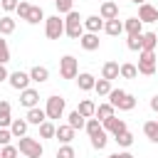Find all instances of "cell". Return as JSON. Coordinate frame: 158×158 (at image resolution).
<instances>
[{
    "label": "cell",
    "instance_id": "1",
    "mask_svg": "<svg viewBox=\"0 0 158 158\" xmlns=\"http://www.w3.org/2000/svg\"><path fill=\"white\" fill-rule=\"evenodd\" d=\"M109 104H111L114 109L131 111V109H136V96L128 94V91H123V89H111V91H109Z\"/></svg>",
    "mask_w": 158,
    "mask_h": 158
},
{
    "label": "cell",
    "instance_id": "2",
    "mask_svg": "<svg viewBox=\"0 0 158 158\" xmlns=\"http://www.w3.org/2000/svg\"><path fill=\"white\" fill-rule=\"evenodd\" d=\"M64 35L72 37V40H79V37L84 35V20L79 17L77 10L67 12V17H64Z\"/></svg>",
    "mask_w": 158,
    "mask_h": 158
},
{
    "label": "cell",
    "instance_id": "3",
    "mask_svg": "<svg viewBox=\"0 0 158 158\" xmlns=\"http://www.w3.org/2000/svg\"><path fill=\"white\" fill-rule=\"evenodd\" d=\"M156 67H158V62H156V49H141V57H138V74L151 77V74H156Z\"/></svg>",
    "mask_w": 158,
    "mask_h": 158
},
{
    "label": "cell",
    "instance_id": "4",
    "mask_svg": "<svg viewBox=\"0 0 158 158\" xmlns=\"http://www.w3.org/2000/svg\"><path fill=\"white\" fill-rule=\"evenodd\" d=\"M17 148H20V153L27 156V158H42V153H44L42 143H40L37 138H30V136H22Z\"/></svg>",
    "mask_w": 158,
    "mask_h": 158
},
{
    "label": "cell",
    "instance_id": "5",
    "mask_svg": "<svg viewBox=\"0 0 158 158\" xmlns=\"http://www.w3.org/2000/svg\"><path fill=\"white\" fill-rule=\"evenodd\" d=\"M44 35H47L49 40H59V37L64 35V20H62L59 15L47 17V20H44Z\"/></svg>",
    "mask_w": 158,
    "mask_h": 158
},
{
    "label": "cell",
    "instance_id": "6",
    "mask_svg": "<svg viewBox=\"0 0 158 158\" xmlns=\"http://www.w3.org/2000/svg\"><path fill=\"white\" fill-rule=\"evenodd\" d=\"M59 74H62V79H77L79 64H77V59H74L72 54H64V57L59 59Z\"/></svg>",
    "mask_w": 158,
    "mask_h": 158
},
{
    "label": "cell",
    "instance_id": "7",
    "mask_svg": "<svg viewBox=\"0 0 158 158\" xmlns=\"http://www.w3.org/2000/svg\"><path fill=\"white\" fill-rule=\"evenodd\" d=\"M44 111H47V118H62V114H64V99L62 96H49L47 99V106H44Z\"/></svg>",
    "mask_w": 158,
    "mask_h": 158
},
{
    "label": "cell",
    "instance_id": "8",
    "mask_svg": "<svg viewBox=\"0 0 158 158\" xmlns=\"http://www.w3.org/2000/svg\"><path fill=\"white\" fill-rule=\"evenodd\" d=\"M7 81H10V86H12V89L22 91V89H27V86H30V81H32V79H30V72H20V69H17V72H12V74H10V79H7Z\"/></svg>",
    "mask_w": 158,
    "mask_h": 158
},
{
    "label": "cell",
    "instance_id": "9",
    "mask_svg": "<svg viewBox=\"0 0 158 158\" xmlns=\"http://www.w3.org/2000/svg\"><path fill=\"white\" fill-rule=\"evenodd\" d=\"M101 126H104V131H111L114 136H118V133L128 131V128H126V121H123V118H116V114H114L111 118H104V121H101Z\"/></svg>",
    "mask_w": 158,
    "mask_h": 158
},
{
    "label": "cell",
    "instance_id": "10",
    "mask_svg": "<svg viewBox=\"0 0 158 158\" xmlns=\"http://www.w3.org/2000/svg\"><path fill=\"white\" fill-rule=\"evenodd\" d=\"M138 20H141V22H156V20H158V7L148 5V2L138 5Z\"/></svg>",
    "mask_w": 158,
    "mask_h": 158
},
{
    "label": "cell",
    "instance_id": "11",
    "mask_svg": "<svg viewBox=\"0 0 158 158\" xmlns=\"http://www.w3.org/2000/svg\"><path fill=\"white\" fill-rule=\"evenodd\" d=\"M37 101H40V91L37 89H22L20 91V104L22 106H27V109H32V106H37Z\"/></svg>",
    "mask_w": 158,
    "mask_h": 158
},
{
    "label": "cell",
    "instance_id": "12",
    "mask_svg": "<svg viewBox=\"0 0 158 158\" xmlns=\"http://www.w3.org/2000/svg\"><path fill=\"white\" fill-rule=\"evenodd\" d=\"M99 15H101L104 20H114V17H118V5H116L114 0H104L101 7H99Z\"/></svg>",
    "mask_w": 158,
    "mask_h": 158
},
{
    "label": "cell",
    "instance_id": "13",
    "mask_svg": "<svg viewBox=\"0 0 158 158\" xmlns=\"http://www.w3.org/2000/svg\"><path fill=\"white\" fill-rule=\"evenodd\" d=\"M79 44H81L86 52H94V49H99V35H96V32H84V35L79 37Z\"/></svg>",
    "mask_w": 158,
    "mask_h": 158
},
{
    "label": "cell",
    "instance_id": "14",
    "mask_svg": "<svg viewBox=\"0 0 158 158\" xmlns=\"http://www.w3.org/2000/svg\"><path fill=\"white\" fill-rule=\"evenodd\" d=\"M27 123H35V126H40V123H44L47 121V111L44 109H40V106H32V109H27Z\"/></svg>",
    "mask_w": 158,
    "mask_h": 158
},
{
    "label": "cell",
    "instance_id": "15",
    "mask_svg": "<svg viewBox=\"0 0 158 158\" xmlns=\"http://www.w3.org/2000/svg\"><path fill=\"white\" fill-rule=\"evenodd\" d=\"M84 30L99 35V30H104V17H101V15H89V17H84Z\"/></svg>",
    "mask_w": 158,
    "mask_h": 158
},
{
    "label": "cell",
    "instance_id": "16",
    "mask_svg": "<svg viewBox=\"0 0 158 158\" xmlns=\"http://www.w3.org/2000/svg\"><path fill=\"white\" fill-rule=\"evenodd\" d=\"M104 32L111 35V37H116V35L123 32V22H121L118 17H114V20H104Z\"/></svg>",
    "mask_w": 158,
    "mask_h": 158
},
{
    "label": "cell",
    "instance_id": "17",
    "mask_svg": "<svg viewBox=\"0 0 158 158\" xmlns=\"http://www.w3.org/2000/svg\"><path fill=\"white\" fill-rule=\"evenodd\" d=\"M118 74H121V67H118L116 62H106V64L101 67V77H104V79H109V81L118 79Z\"/></svg>",
    "mask_w": 158,
    "mask_h": 158
},
{
    "label": "cell",
    "instance_id": "18",
    "mask_svg": "<svg viewBox=\"0 0 158 158\" xmlns=\"http://www.w3.org/2000/svg\"><path fill=\"white\" fill-rule=\"evenodd\" d=\"M54 138H57L59 143H72V138H74V128H72L69 123H64V126H57V133H54Z\"/></svg>",
    "mask_w": 158,
    "mask_h": 158
},
{
    "label": "cell",
    "instance_id": "19",
    "mask_svg": "<svg viewBox=\"0 0 158 158\" xmlns=\"http://www.w3.org/2000/svg\"><path fill=\"white\" fill-rule=\"evenodd\" d=\"M12 123V114H10V101L0 99V128H7Z\"/></svg>",
    "mask_w": 158,
    "mask_h": 158
},
{
    "label": "cell",
    "instance_id": "20",
    "mask_svg": "<svg viewBox=\"0 0 158 158\" xmlns=\"http://www.w3.org/2000/svg\"><path fill=\"white\" fill-rule=\"evenodd\" d=\"M77 84H79V89H81V91H91V89H94V84H96V79H94V74L84 72V74H77Z\"/></svg>",
    "mask_w": 158,
    "mask_h": 158
},
{
    "label": "cell",
    "instance_id": "21",
    "mask_svg": "<svg viewBox=\"0 0 158 158\" xmlns=\"http://www.w3.org/2000/svg\"><path fill=\"white\" fill-rule=\"evenodd\" d=\"M27 118H12V123H10V131H12V136L15 138H22L25 133H27Z\"/></svg>",
    "mask_w": 158,
    "mask_h": 158
},
{
    "label": "cell",
    "instance_id": "22",
    "mask_svg": "<svg viewBox=\"0 0 158 158\" xmlns=\"http://www.w3.org/2000/svg\"><path fill=\"white\" fill-rule=\"evenodd\" d=\"M30 79H32V81H37V84H42V81H47V79H49V69L37 64V67H32V69H30Z\"/></svg>",
    "mask_w": 158,
    "mask_h": 158
},
{
    "label": "cell",
    "instance_id": "23",
    "mask_svg": "<svg viewBox=\"0 0 158 158\" xmlns=\"http://www.w3.org/2000/svg\"><path fill=\"white\" fill-rule=\"evenodd\" d=\"M81 116H86V118H91V116H96V104L91 101V99H81L79 101V109H77Z\"/></svg>",
    "mask_w": 158,
    "mask_h": 158
},
{
    "label": "cell",
    "instance_id": "24",
    "mask_svg": "<svg viewBox=\"0 0 158 158\" xmlns=\"http://www.w3.org/2000/svg\"><path fill=\"white\" fill-rule=\"evenodd\" d=\"M123 30H126L128 35H141V32H143V22H141L138 17H128V20L123 22Z\"/></svg>",
    "mask_w": 158,
    "mask_h": 158
},
{
    "label": "cell",
    "instance_id": "25",
    "mask_svg": "<svg viewBox=\"0 0 158 158\" xmlns=\"http://www.w3.org/2000/svg\"><path fill=\"white\" fill-rule=\"evenodd\" d=\"M67 123H69V126H72L74 131H79V128H84V126H86V116H81V114H79V111L74 109V111L69 114V118H67Z\"/></svg>",
    "mask_w": 158,
    "mask_h": 158
},
{
    "label": "cell",
    "instance_id": "26",
    "mask_svg": "<svg viewBox=\"0 0 158 158\" xmlns=\"http://www.w3.org/2000/svg\"><path fill=\"white\" fill-rule=\"evenodd\" d=\"M156 44H158L156 32H143L141 35V49H156Z\"/></svg>",
    "mask_w": 158,
    "mask_h": 158
},
{
    "label": "cell",
    "instance_id": "27",
    "mask_svg": "<svg viewBox=\"0 0 158 158\" xmlns=\"http://www.w3.org/2000/svg\"><path fill=\"white\" fill-rule=\"evenodd\" d=\"M143 133L148 136V141L158 143V121H146L143 123Z\"/></svg>",
    "mask_w": 158,
    "mask_h": 158
},
{
    "label": "cell",
    "instance_id": "28",
    "mask_svg": "<svg viewBox=\"0 0 158 158\" xmlns=\"http://www.w3.org/2000/svg\"><path fill=\"white\" fill-rule=\"evenodd\" d=\"M94 91L99 94V96H109V91H111V81L109 79H96V84H94Z\"/></svg>",
    "mask_w": 158,
    "mask_h": 158
},
{
    "label": "cell",
    "instance_id": "29",
    "mask_svg": "<svg viewBox=\"0 0 158 158\" xmlns=\"http://www.w3.org/2000/svg\"><path fill=\"white\" fill-rule=\"evenodd\" d=\"M54 133H57V126H54L49 118H47L44 123H40V136H42V138H54Z\"/></svg>",
    "mask_w": 158,
    "mask_h": 158
},
{
    "label": "cell",
    "instance_id": "30",
    "mask_svg": "<svg viewBox=\"0 0 158 158\" xmlns=\"http://www.w3.org/2000/svg\"><path fill=\"white\" fill-rule=\"evenodd\" d=\"M12 32H15V20L10 15L0 17V35H12Z\"/></svg>",
    "mask_w": 158,
    "mask_h": 158
},
{
    "label": "cell",
    "instance_id": "31",
    "mask_svg": "<svg viewBox=\"0 0 158 158\" xmlns=\"http://www.w3.org/2000/svg\"><path fill=\"white\" fill-rule=\"evenodd\" d=\"M40 20H47V17H44V12H42V7H37V5H32V7H30V15H27V22H30V25H37Z\"/></svg>",
    "mask_w": 158,
    "mask_h": 158
},
{
    "label": "cell",
    "instance_id": "32",
    "mask_svg": "<svg viewBox=\"0 0 158 158\" xmlns=\"http://www.w3.org/2000/svg\"><path fill=\"white\" fill-rule=\"evenodd\" d=\"M114 111H116V109H114L111 104H99V106H96V118H101V121H104V118H111Z\"/></svg>",
    "mask_w": 158,
    "mask_h": 158
},
{
    "label": "cell",
    "instance_id": "33",
    "mask_svg": "<svg viewBox=\"0 0 158 158\" xmlns=\"http://www.w3.org/2000/svg\"><path fill=\"white\" fill-rule=\"evenodd\" d=\"M84 128H86V133H89V136H96V133H101V131H104V126L99 123V118H86V126H84Z\"/></svg>",
    "mask_w": 158,
    "mask_h": 158
},
{
    "label": "cell",
    "instance_id": "34",
    "mask_svg": "<svg viewBox=\"0 0 158 158\" xmlns=\"http://www.w3.org/2000/svg\"><path fill=\"white\" fill-rule=\"evenodd\" d=\"M91 138V146L96 148V151H101V148H106V131H101V133H96V136H89Z\"/></svg>",
    "mask_w": 158,
    "mask_h": 158
},
{
    "label": "cell",
    "instance_id": "35",
    "mask_svg": "<svg viewBox=\"0 0 158 158\" xmlns=\"http://www.w3.org/2000/svg\"><path fill=\"white\" fill-rule=\"evenodd\" d=\"M54 7H57V12L67 15V12L74 10V0H54Z\"/></svg>",
    "mask_w": 158,
    "mask_h": 158
},
{
    "label": "cell",
    "instance_id": "36",
    "mask_svg": "<svg viewBox=\"0 0 158 158\" xmlns=\"http://www.w3.org/2000/svg\"><path fill=\"white\" fill-rule=\"evenodd\" d=\"M121 77H123V79H136V77H138V67H133V64H121Z\"/></svg>",
    "mask_w": 158,
    "mask_h": 158
},
{
    "label": "cell",
    "instance_id": "37",
    "mask_svg": "<svg viewBox=\"0 0 158 158\" xmlns=\"http://www.w3.org/2000/svg\"><path fill=\"white\" fill-rule=\"evenodd\" d=\"M141 35H143V32H141ZM141 35H128L126 47H128L131 52H141Z\"/></svg>",
    "mask_w": 158,
    "mask_h": 158
},
{
    "label": "cell",
    "instance_id": "38",
    "mask_svg": "<svg viewBox=\"0 0 158 158\" xmlns=\"http://www.w3.org/2000/svg\"><path fill=\"white\" fill-rule=\"evenodd\" d=\"M20 156V148L17 146H2V151H0V158H17Z\"/></svg>",
    "mask_w": 158,
    "mask_h": 158
},
{
    "label": "cell",
    "instance_id": "39",
    "mask_svg": "<svg viewBox=\"0 0 158 158\" xmlns=\"http://www.w3.org/2000/svg\"><path fill=\"white\" fill-rule=\"evenodd\" d=\"M114 138H116V143L123 146V148H128V146L133 143V136H131L128 131H123V133H118V136H114Z\"/></svg>",
    "mask_w": 158,
    "mask_h": 158
},
{
    "label": "cell",
    "instance_id": "40",
    "mask_svg": "<svg viewBox=\"0 0 158 158\" xmlns=\"http://www.w3.org/2000/svg\"><path fill=\"white\" fill-rule=\"evenodd\" d=\"M10 62V47H7V42L0 37V64H7Z\"/></svg>",
    "mask_w": 158,
    "mask_h": 158
},
{
    "label": "cell",
    "instance_id": "41",
    "mask_svg": "<svg viewBox=\"0 0 158 158\" xmlns=\"http://www.w3.org/2000/svg\"><path fill=\"white\" fill-rule=\"evenodd\" d=\"M30 7H32L30 2L20 0V5H17V10H15V12H17V17H20V20H27V15H30Z\"/></svg>",
    "mask_w": 158,
    "mask_h": 158
},
{
    "label": "cell",
    "instance_id": "42",
    "mask_svg": "<svg viewBox=\"0 0 158 158\" xmlns=\"http://www.w3.org/2000/svg\"><path fill=\"white\" fill-rule=\"evenodd\" d=\"M74 156H77V153H74V148H72L69 143H64V146L57 151V158H74Z\"/></svg>",
    "mask_w": 158,
    "mask_h": 158
},
{
    "label": "cell",
    "instance_id": "43",
    "mask_svg": "<svg viewBox=\"0 0 158 158\" xmlns=\"http://www.w3.org/2000/svg\"><path fill=\"white\" fill-rule=\"evenodd\" d=\"M0 5H2V10H5V12H12V10H17L20 0H0Z\"/></svg>",
    "mask_w": 158,
    "mask_h": 158
},
{
    "label": "cell",
    "instance_id": "44",
    "mask_svg": "<svg viewBox=\"0 0 158 158\" xmlns=\"http://www.w3.org/2000/svg\"><path fill=\"white\" fill-rule=\"evenodd\" d=\"M10 138H12V131H10V128H0V143H2V146H7V143H10Z\"/></svg>",
    "mask_w": 158,
    "mask_h": 158
},
{
    "label": "cell",
    "instance_id": "45",
    "mask_svg": "<svg viewBox=\"0 0 158 158\" xmlns=\"http://www.w3.org/2000/svg\"><path fill=\"white\" fill-rule=\"evenodd\" d=\"M5 79H10V72L5 69V64H0V81H5Z\"/></svg>",
    "mask_w": 158,
    "mask_h": 158
},
{
    "label": "cell",
    "instance_id": "46",
    "mask_svg": "<svg viewBox=\"0 0 158 158\" xmlns=\"http://www.w3.org/2000/svg\"><path fill=\"white\" fill-rule=\"evenodd\" d=\"M109 158H133V156H131L128 151H123V153H111Z\"/></svg>",
    "mask_w": 158,
    "mask_h": 158
},
{
    "label": "cell",
    "instance_id": "47",
    "mask_svg": "<svg viewBox=\"0 0 158 158\" xmlns=\"http://www.w3.org/2000/svg\"><path fill=\"white\" fill-rule=\"evenodd\" d=\"M151 109H153V111H156V114H158V94H156V96H153V99H151Z\"/></svg>",
    "mask_w": 158,
    "mask_h": 158
},
{
    "label": "cell",
    "instance_id": "48",
    "mask_svg": "<svg viewBox=\"0 0 158 158\" xmlns=\"http://www.w3.org/2000/svg\"><path fill=\"white\" fill-rule=\"evenodd\" d=\"M131 2H136V5H143V2H146V0H131Z\"/></svg>",
    "mask_w": 158,
    "mask_h": 158
},
{
    "label": "cell",
    "instance_id": "49",
    "mask_svg": "<svg viewBox=\"0 0 158 158\" xmlns=\"http://www.w3.org/2000/svg\"><path fill=\"white\" fill-rule=\"evenodd\" d=\"M156 62H158V54H156Z\"/></svg>",
    "mask_w": 158,
    "mask_h": 158
},
{
    "label": "cell",
    "instance_id": "50",
    "mask_svg": "<svg viewBox=\"0 0 158 158\" xmlns=\"http://www.w3.org/2000/svg\"><path fill=\"white\" fill-rule=\"evenodd\" d=\"M22 158H27V156H22Z\"/></svg>",
    "mask_w": 158,
    "mask_h": 158
},
{
    "label": "cell",
    "instance_id": "51",
    "mask_svg": "<svg viewBox=\"0 0 158 158\" xmlns=\"http://www.w3.org/2000/svg\"><path fill=\"white\" fill-rule=\"evenodd\" d=\"M101 2H104V0H101Z\"/></svg>",
    "mask_w": 158,
    "mask_h": 158
}]
</instances>
